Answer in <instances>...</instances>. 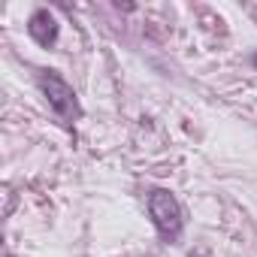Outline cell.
<instances>
[{
    "label": "cell",
    "instance_id": "1",
    "mask_svg": "<svg viewBox=\"0 0 257 257\" xmlns=\"http://www.w3.org/2000/svg\"><path fill=\"white\" fill-rule=\"evenodd\" d=\"M149 215L164 239H176L182 233V209L170 191H152L149 194Z\"/></svg>",
    "mask_w": 257,
    "mask_h": 257
},
{
    "label": "cell",
    "instance_id": "2",
    "mask_svg": "<svg viewBox=\"0 0 257 257\" xmlns=\"http://www.w3.org/2000/svg\"><path fill=\"white\" fill-rule=\"evenodd\" d=\"M40 88H43V94H46L49 106H52L61 118L73 121V118L79 115L76 94H73V88H70L61 76H55V73H43V76H40Z\"/></svg>",
    "mask_w": 257,
    "mask_h": 257
},
{
    "label": "cell",
    "instance_id": "3",
    "mask_svg": "<svg viewBox=\"0 0 257 257\" xmlns=\"http://www.w3.org/2000/svg\"><path fill=\"white\" fill-rule=\"evenodd\" d=\"M28 34H31L40 46H52V43L58 40V22H55V16H52L49 10L34 13L31 22H28Z\"/></svg>",
    "mask_w": 257,
    "mask_h": 257
},
{
    "label": "cell",
    "instance_id": "4",
    "mask_svg": "<svg viewBox=\"0 0 257 257\" xmlns=\"http://www.w3.org/2000/svg\"><path fill=\"white\" fill-rule=\"evenodd\" d=\"M191 257H200V254H191Z\"/></svg>",
    "mask_w": 257,
    "mask_h": 257
}]
</instances>
